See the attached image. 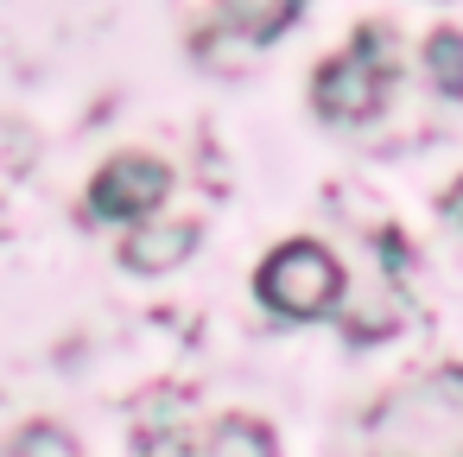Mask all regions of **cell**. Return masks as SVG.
Returning a JSON list of instances; mask_svg holds the SVG:
<instances>
[{
    "label": "cell",
    "instance_id": "obj_1",
    "mask_svg": "<svg viewBox=\"0 0 463 457\" xmlns=\"http://www.w3.org/2000/svg\"><path fill=\"white\" fill-rule=\"evenodd\" d=\"M374 457H463V381L457 368L393 387L368 419Z\"/></svg>",
    "mask_w": 463,
    "mask_h": 457
},
{
    "label": "cell",
    "instance_id": "obj_2",
    "mask_svg": "<svg viewBox=\"0 0 463 457\" xmlns=\"http://www.w3.org/2000/svg\"><path fill=\"white\" fill-rule=\"evenodd\" d=\"M260 305H273L279 318H324L343 299V267L324 242H286L260 261L254 273Z\"/></svg>",
    "mask_w": 463,
    "mask_h": 457
},
{
    "label": "cell",
    "instance_id": "obj_3",
    "mask_svg": "<svg viewBox=\"0 0 463 457\" xmlns=\"http://www.w3.org/2000/svg\"><path fill=\"white\" fill-rule=\"evenodd\" d=\"M387 77H393V52H387V33L368 26L349 39L343 58H330L311 83V102L324 121H368L387 96Z\"/></svg>",
    "mask_w": 463,
    "mask_h": 457
},
{
    "label": "cell",
    "instance_id": "obj_4",
    "mask_svg": "<svg viewBox=\"0 0 463 457\" xmlns=\"http://www.w3.org/2000/svg\"><path fill=\"white\" fill-rule=\"evenodd\" d=\"M165 191H172V172H165L153 153H121V159H109V166L96 172V185H90V216L128 223V216L159 210Z\"/></svg>",
    "mask_w": 463,
    "mask_h": 457
},
{
    "label": "cell",
    "instance_id": "obj_5",
    "mask_svg": "<svg viewBox=\"0 0 463 457\" xmlns=\"http://www.w3.org/2000/svg\"><path fill=\"white\" fill-rule=\"evenodd\" d=\"M191 248H197V223H146V229H134V235L121 242V261H128L134 273H165V267H178Z\"/></svg>",
    "mask_w": 463,
    "mask_h": 457
},
{
    "label": "cell",
    "instance_id": "obj_6",
    "mask_svg": "<svg viewBox=\"0 0 463 457\" xmlns=\"http://www.w3.org/2000/svg\"><path fill=\"white\" fill-rule=\"evenodd\" d=\"M197 457H273V432H267L260 419L229 413V419H216V425L197 438Z\"/></svg>",
    "mask_w": 463,
    "mask_h": 457
},
{
    "label": "cell",
    "instance_id": "obj_7",
    "mask_svg": "<svg viewBox=\"0 0 463 457\" xmlns=\"http://www.w3.org/2000/svg\"><path fill=\"white\" fill-rule=\"evenodd\" d=\"M305 0H222V26H235L241 39H273L298 20Z\"/></svg>",
    "mask_w": 463,
    "mask_h": 457
},
{
    "label": "cell",
    "instance_id": "obj_8",
    "mask_svg": "<svg viewBox=\"0 0 463 457\" xmlns=\"http://www.w3.org/2000/svg\"><path fill=\"white\" fill-rule=\"evenodd\" d=\"M425 64H431V83H438L444 96H463V39H457V33H431Z\"/></svg>",
    "mask_w": 463,
    "mask_h": 457
},
{
    "label": "cell",
    "instance_id": "obj_9",
    "mask_svg": "<svg viewBox=\"0 0 463 457\" xmlns=\"http://www.w3.org/2000/svg\"><path fill=\"white\" fill-rule=\"evenodd\" d=\"M14 457H77V438L58 432V425H26L14 438Z\"/></svg>",
    "mask_w": 463,
    "mask_h": 457
}]
</instances>
